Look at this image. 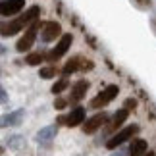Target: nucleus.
<instances>
[{
	"label": "nucleus",
	"instance_id": "f8f14e48",
	"mask_svg": "<svg viewBox=\"0 0 156 156\" xmlns=\"http://www.w3.org/2000/svg\"><path fill=\"white\" fill-rule=\"evenodd\" d=\"M147 148H148V145H147L145 139H135L129 145V156H145Z\"/></svg>",
	"mask_w": 156,
	"mask_h": 156
},
{
	"label": "nucleus",
	"instance_id": "412c9836",
	"mask_svg": "<svg viewBox=\"0 0 156 156\" xmlns=\"http://www.w3.org/2000/svg\"><path fill=\"white\" fill-rule=\"evenodd\" d=\"M6 100H8V94H6V91H4V87L0 85V104H4Z\"/></svg>",
	"mask_w": 156,
	"mask_h": 156
},
{
	"label": "nucleus",
	"instance_id": "aec40b11",
	"mask_svg": "<svg viewBox=\"0 0 156 156\" xmlns=\"http://www.w3.org/2000/svg\"><path fill=\"white\" fill-rule=\"evenodd\" d=\"M135 106H137L135 98H127V100H125V110H131V108H135Z\"/></svg>",
	"mask_w": 156,
	"mask_h": 156
},
{
	"label": "nucleus",
	"instance_id": "f3484780",
	"mask_svg": "<svg viewBox=\"0 0 156 156\" xmlns=\"http://www.w3.org/2000/svg\"><path fill=\"white\" fill-rule=\"evenodd\" d=\"M39 75L43 77V79H52V77L56 75V68H54V66H44V68H41Z\"/></svg>",
	"mask_w": 156,
	"mask_h": 156
},
{
	"label": "nucleus",
	"instance_id": "1a4fd4ad",
	"mask_svg": "<svg viewBox=\"0 0 156 156\" xmlns=\"http://www.w3.org/2000/svg\"><path fill=\"white\" fill-rule=\"evenodd\" d=\"M87 91H89V81H85V79L77 81L75 85L71 87V102H79L87 94Z\"/></svg>",
	"mask_w": 156,
	"mask_h": 156
},
{
	"label": "nucleus",
	"instance_id": "6e6552de",
	"mask_svg": "<svg viewBox=\"0 0 156 156\" xmlns=\"http://www.w3.org/2000/svg\"><path fill=\"white\" fill-rule=\"evenodd\" d=\"M106 114L102 112V114H94L93 118H89L85 123H83V131H85L87 135H93V133H97L98 131V127H102L104 125V122H106Z\"/></svg>",
	"mask_w": 156,
	"mask_h": 156
},
{
	"label": "nucleus",
	"instance_id": "a211bd4d",
	"mask_svg": "<svg viewBox=\"0 0 156 156\" xmlns=\"http://www.w3.org/2000/svg\"><path fill=\"white\" fill-rule=\"evenodd\" d=\"M68 85H69L68 79H60V81H56V83L52 85V93H54V94H60L62 91H66V89H68Z\"/></svg>",
	"mask_w": 156,
	"mask_h": 156
},
{
	"label": "nucleus",
	"instance_id": "f03ea898",
	"mask_svg": "<svg viewBox=\"0 0 156 156\" xmlns=\"http://www.w3.org/2000/svg\"><path fill=\"white\" fill-rule=\"evenodd\" d=\"M39 27H41V23L35 20L31 25H27V29H25V33H23V37L17 41V44H16V48H17V52H27L29 48L33 46V43H35V39H37V33H39Z\"/></svg>",
	"mask_w": 156,
	"mask_h": 156
},
{
	"label": "nucleus",
	"instance_id": "4468645a",
	"mask_svg": "<svg viewBox=\"0 0 156 156\" xmlns=\"http://www.w3.org/2000/svg\"><path fill=\"white\" fill-rule=\"evenodd\" d=\"M125 118H127V110H125V108H122V110H118L116 114H114V118H112V123H110V131L118 129L119 125H122V123L125 122Z\"/></svg>",
	"mask_w": 156,
	"mask_h": 156
},
{
	"label": "nucleus",
	"instance_id": "2eb2a0df",
	"mask_svg": "<svg viewBox=\"0 0 156 156\" xmlns=\"http://www.w3.org/2000/svg\"><path fill=\"white\" fill-rule=\"evenodd\" d=\"M43 60H44V56L41 52H31V54H27V56H25V62L29 66H41V64H43Z\"/></svg>",
	"mask_w": 156,
	"mask_h": 156
},
{
	"label": "nucleus",
	"instance_id": "20e7f679",
	"mask_svg": "<svg viewBox=\"0 0 156 156\" xmlns=\"http://www.w3.org/2000/svg\"><path fill=\"white\" fill-rule=\"evenodd\" d=\"M71 43H73V37H71L69 33L60 35V41L56 43V46H54V48L48 52V56H46V58H48L50 62H56V60H60L66 52H68V48L71 46Z\"/></svg>",
	"mask_w": 156,
	"mask_h": 156
},
{
	"label": "nucleus",
	"instance_id": "7ed1b4c3",
	"mask_svg": "<svg viewBox=\"0 0 156 156\" xmlns=\"http://www.w3.org/2000/svg\"><path fill=\"white\" fill-rule=\"evenodd\" d=\"M137 131H139V125H135V123H133V125H127L125 129H122L119 133H116V135H114L110 141L106 143V148H110V151L118 148L119 145H123L125 141H129L131 137H133V135L137 133Z\"/></svg>",
	"mask_w": 156,
	"mask_h": 156
},
{
	"label": "nucleus",
	"instance_id": "ddd939ff",
	"mask_svg": "<svg viewBox=\"0 0 156 156\" xmlns=\"http://www.w3.org/2000/svg\"><path fill=\"white\" fill-rule=\"evenodd\" d=\"M56 131H58V127L56 125H48V127H43L37 133V141L39 143H48V141H52L54 139V135H56Z\"/></svg>",
	"mask_w": 156,
	"mask_h": 156
},
{
	"label": "nucleus",
	"instance_id": "9d476101",
	"mask_svg": "<svg viewBox=\"0 0 156 156\" xmlns=\"http://www.w3.org/2000/svg\"><path fill=\"white\" fill-rule=\"evenodd\" d=\"M83 119H85V108L77 106L73 112L69 114V116H66V125H69V127H77V125L83 123Z\"/></svg>",
	"mask_w": 156,
	"mask_h": 156
},
{
	"label": "nucleus",
	"instance_id": "39448f33",
	"mask_svg": "<svg viewBox=\"0 0 156 156\" xmlns=\"http://www.w3.org/2000/svg\"><path fill=\"white\" fill-rule=\"evenodd\" d=\"M118 91L119 89L116 87V85H108L102 93H98L97 97L93 98V102H91V106L93 108H102V106H106L108 102H112L114 98H116V94H118Z\"/></svg>",
	"mask_w": 156,
	"mask_h": 156
},
{
	"label": "nucleus",
	"instance_id": "9b49d317",
	"mask_svg": "<svg viewBox=\"0 0 156 156\" xmlns=\"http://www.w3.org/2000/svg\"><path fill=\"white\" fill-rule=\"evenodd\" d=\"M23 116H25V112H23V110H16V112H12V114H6V116L0 118V127H8V125L21 123Z\"/></svg>",
	"mask_w": 156,
	"mask_h": 156
},
{
	"label": "nucleus",
	"instance_id": "423d86ee",
	"mask_svg": "<svg viewBox=\"0 0 156 156\" xmlns=\"http://www.w3.org/2000/svg\"><path fill=\"white\" fill-rule=\"evenodd\" d=\"M23 8H25V0H2L0 2V16H4V17L16 16Z\"/></svg>",
	"mask_w": 156,
	"mask_h": 156
},
{
	"label": "nucleus",
	"instance_id": "4be33fe9",
	"mask_svg": "<svg viewBox=\"0 0 156 156\" xmlns=\"http://www.w3.org/2000/svg\"><path fill=\"white\" fill-rule=\"evenodd\" d=\"M112 156H127V152H125V151H118V152H114Z\"/></svg>",
	"mask_w": 156,
	"mask_h": 156
},
{
	"label": "nucleus",
	"instance_id": "f257e3e1",
	"mask_svg": "<svg viewBox=\"0 0 156 156\" xmlns=\"http://www.w3.org/2000/svg\"><path fill=\"white\" fill-rule=\"evenodd\" d=\"M39 14H41L39 6H31V8L25 10L20 17H16V20H12V21H6V23H0V35H2V37H12V35L20 33L21 29L31 25L35 20H39Z\"/></svg>",
	"mask_w": 156,
	"mask_h": 156
},
{
	"label": "nucleus",
	"instance_id": "6ab92c4d",
	"mask_svg": "<svg viewBox=\"0 0 156 156\" xmlns=\"http://www.w3.org/2000/svg\"><path fill=\"white\" fill-rule=\"evenodd\" d=\"M66 104H68V100H64V98H56V102H54V108H56V110H64Z\"/></svg>",
	"mask_w": 156,
	"mask_h": 156
},
{
	"label": "nucleus",
	"instance_id": "dca6fc26",
	"mask_svg": "<svg viewBox=\"0 0 156 156\" xmlns=\"http://www.w3.org/2000/svg\"><path fill=\"white\" fill-rule=\"evenodd\" d=\"M79 64H81V60H79V58L69 60V62L64 66V73H66V75H69V73H73V71H77V69H79Z\"/></svg>",
	"mask_w": 156,
	"mask_h": 156
},
{
	"label": "nucleus",
	"instance_id": "b1692460",
	"mask_svg": "<svg viewBox=\"0 0 156 156\" xmlns=\"http://www.w3.org/2000/svg\"><path fill=\"white\" fill-rule=\"evenodd\" d=\"M0 154H2V147H0Z\"/></svg>",
	"mask_w": 156,
	"mask_h": 156
},
{
	"label": "nucleus",
	"instance_id": "0eeeda50",
	"mask_svg": "<svg viewBox=\"0 0 156 156\" xmlns=\"http://www.w3.org/2000/svg\"><path fill=\"white\" fill-rule=\"evenodd\" d=\"M60 35H62V25L58 21H46L43 25V31H41V37L44 43H52V41L60 39Z\"/></svg>",
	"mask_w": 156,
	"mask_h": 156
},
{
	"label": "nucleus",
	"instance_id": "5701e85b",
	"mask_svg": "<svg viewBox=\"0 0 156 156\" xmlns=\"http://www.w3.org/2000/svg\"><path fill=\"white\" fill-rule=\"evenodd\" d=\"M145 156H156V154H154V152H148V154H145Z\"/></svg>",
	"mask_w": 156,
	"mask_h": 156
}]
</instances>
